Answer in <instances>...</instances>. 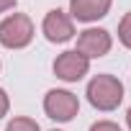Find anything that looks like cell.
<instances>
[{"instance_id": "6da1fadb", "label": "cell", "mask_w": 131, "mask_h": 131, "mask_svg": "<svg viewBox=\"0 0 131 131\" xmlns=\"http://www.w3.org/2000/svg\"><path fill=\"white\" fill-rule=\"evenodd\" d=\"M88 100L98 111H113L123 100V85L113 75H95L88 85Z\"/></svg>"}, {"instance_id": "7a4b0ae2", "label": "cell", "mask_w": 131, "mask_h": 131, "mask_svg": "<svg viewBox=\"0 0 131 131\" xmlns=\"http://www.w3.org/2000/svg\"><path fill=\"white\" fill-rule=\"evenodd\" d=\"M34 39V23L23 13H13L0 23V44L8 49H23Z\"/></svg>"}, {"instance_id": "3957f363", "label": "cell", "mask_w": 131, "mask_h": 131, "mask_svg": "<svg viewBox=\"0 0 131 131\" xmlns=\"http://www.w3.org/2000/svg\"><path fill=\"white\" fill-rule=\"evenodd\" d=\"M44 111L49 118L54 121H70L77 116L80 111V100L77 95H72L70 90H49L44 98Z\"/></svg>"}, {"instance_id": "277c9868", "label": "cell", "mask_w": 131, "mask_h": 131, "mask_svg": "<svg viewBox=\"0 0 131 131\" xmlns=\"http://www.w3.org/2000/svg\"><path fill=\"white\" fill-rule=\"evenodd\" d=\"M88 70H90V59L82 57L80 51H64V54H59L57 62H54V75H57L59 80H64V82H77V80H82V77L88 75Z\"/></svg>"}, {"instance_id": "5b68a950", "label": "cell", "mask_w": 131, "mask_h": 131, "mask_svg": "<svg viewBox=\"0 0 131 131\" xmlns=\"http://www.w3.org/2000/svg\"><path fill=\"white\" fill-rule=\"evenodd\" d=\"M75 51H80V54L88 57V59L103 57V54L111 51V34L103 31V28H88V31L80 34L77 49H75Z\"/></svg>"}, {"instance_id": "8992f818", "label": "cell", "mask_w": 131, "mask_h": 131, "mask_svg": "<svg viewBox=\"0 0 131 131\" xmlns=\"http://www.w3.org/2000/svg\"><path fill=\"white\" fill-rule=\"evenodd\" d=\"M44 36L51 41V44H64L75 36V26H72V18L62 10H49L46 18H44Z\"/></svg>"}, {"instance_id": "52a82bcc", "label": "cell", "mask_w": 131, "mask_h": 131, "mask_svg": "<svg viewBox=\"0 0 131 131\" xmlns=\"http://www.w3.org/2000/svg\"><path fill=\"white\" fill-rule=\"evenodd\" d=\"M111 8V0H70V10H72V18L82 21V23H90V21H98L108 13Z\"/></svg>"}, {"instance_id": "ba28073f", "label": "cell", "mask_w": 131, "mask_h": 131, "mask_svg": "<svg viewBox=\"0 0 131 131\" xmlns=\"http://www.w3.org/2000/svg\"><path fill=\"white\" fill-rule=\"evenodd\" d=\"M8 131H41V128H39V123H36L34 118L18 116V118H13V121L8 123Z\"/></svg>"}, {"instance_id": "9c48e42d", "label": "cell", "mask_w": 131, "mask_h": 131, "mask_svg": "<svg viewBox=\"0 0 131 131\" xmlns=\"http://www.w3.org/2000/svg\"><path fill=\"white\" fill-rule=\"evenodd\" d=\"M118 39H121L123 46L131 49V13H126L121 18V23H118Z\"/></svg>"}, {"instance_id": "30bf717a", "label": "cell", "mask_w": 131, "mask_h": 131, "mask_svg": "<svg viewBox=\"0 0 131 131\" xmlns=\"http://www.w3.org/2000/svg\"><path fill=\"white\" fill-rule=\"evenodd\" d=\"M90 131H121V126H116L113 121H98L90 126Z\"/></svg>"}, {"instance_id": "8fae6325", "label": "cell", "mask_w": 131, "mask_h": 131, "mask_svg": "<svg viewBox=\"0 0 131 131\" xmlns=\"http://www.w3.org/2000/svg\"><path fill=\"white\" fill-rule=\"evenodd\" d=\"M5 113H8V95H5V90H0V118Z\"/></svg>"}, {"instance_id": "7c38bea8", "label": "cell", "mask_w": 131, "mask_h": 131, "mask_svg": "<svg viewBox=\"0 0 131 131\" xmlns=\"http://www.w3.org/2000/svg\"><path fill=\"white\" fill-rule=\"evenodd\" d=\"M10 8H16V0H0V13H5Z\"/></svg>"}, {"instance_id": "4fadbf2b", "label": "cell", "mask_w": 131, "mask_h": 131, "mask_svg": "<svg viewBox=\"0 0 131 131\" xmlns=\"http://www.w3.org/2000/svg\"><path fill=\"white\" fill-rule=\"evenodd\" d=\"M126 121H128V128H131V108H128V116H126Z\"/></svg>"}]
</instances>
